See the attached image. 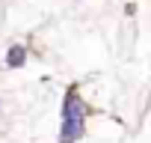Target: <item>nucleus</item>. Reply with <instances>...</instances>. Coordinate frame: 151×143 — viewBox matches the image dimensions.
Instances as JSON below:
<instances>
[{
  "label": "nucleus",
  "instance_id": "7ed1b4c3",
  "mask_svg": "<svg viewBox=\"0 0 151 143\" xmlns=\"http://www.w3.org/2000/svg\"><path fill=\"white\" fill-rule=\"evenodd\" d=\"M0 107H3V101H0Z\"/></svg>",
  "mask_w": 151,
  "mask_h": 143
},
{
  "label": "nucleus",
  "instance_id": "f257e3e1",
  "mask_svg": "<svg viewBox=\"0 0 151 143\" xmlns=\"http://www.w3.org/2000/svg\"><path fill=\"white\" fill-rule=\"evenodd\" d=\"M86 119H89V104L83 101L77 87H68L59 104V131L56 140L59 143H80L86 134Z\"/></svg>",
  "mask_w": 151,
  "mask_h": 143
},
{
  "label": "nucleus",
  "instance_id": "f03ea898",
  "mask_svg": "<svg viewBox=\"0 0 151 143\" xmlns=\"http://www.w3.org/2000/svg\"><path fill=\"white\" fill-rule=\"evenodd\" d=\"M24 66H27V45L12 42V45L6 48V69H9V72H18V69H24Z\"/></svg>",
  "mask_w": 151,
  "mask_h": 143
}]
</instances>
